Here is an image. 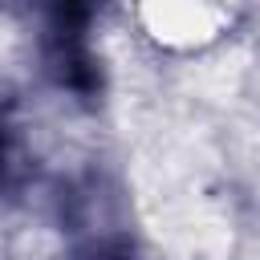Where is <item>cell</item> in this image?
<instances>
[{"label": "cell", "instance_id": "6da1fadb", "mask_svg": "<svg viewBox=\"0 0 260 260\" xmlns=\"http://www.w3.org/2000/svg\"><path fill=\"white\" fill-rule=\"evenodd\" d=\"M0 167H4V130H0Z\"/></svg>", "mask_w": 260, "mask_h": 260}]
</instances>
